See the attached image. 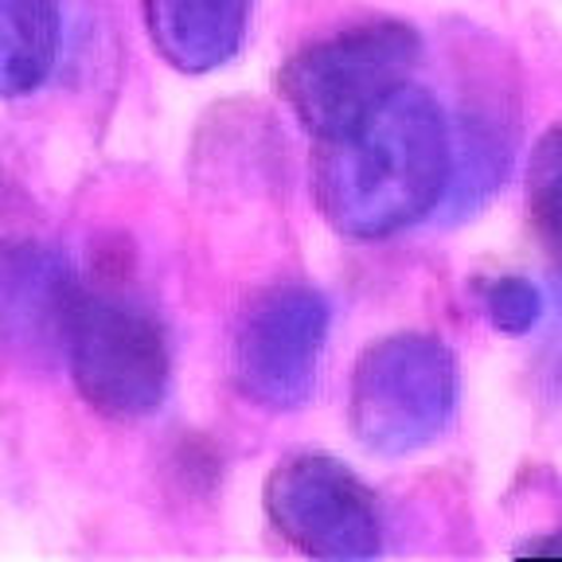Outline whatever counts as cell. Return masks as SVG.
I'll return each mask as SVG.
<instances>
[{"mask_svg": "<svg viewBox=\"0 0 562 562\" xmlns=\"http://www.w3.org/2000/svg\"><path fill=\"white\" fill-rule=\"evenodd\" d=\"M453 130L414 82L316 137L313 192L340 235L386 238L414 227L453 188Z\"/></svg>", "mask_w": 562, "mask_h": 562, "instance_id": "6da1fadb", "label": "cell"}, {"mask_svg": "<svg viewBox=\"0 0 562 562\" xmlns=\"http://www.w3.org/2000/svg\"><path fill=\"white\" fill-rule=\"evenodd\" d=\"M457 360L446 340L395 333L363 348L351 371L348 426L363 449L406 457L446 434L457 411Z\"/></svg>", "mask_w": 562, "mask_h": 562, "instance_id": "7a4b0ae2", "label": "cell"}, {"mask_svg": "<svg viewBox=\"0 0 562 562\" xmlns=\"http://www.w3.org/2000/svg\"><path fill=\"white\" fill-rule=\"evenodd\" d=\"M63 360L87 406L122 422L157 414L172 379L157 316L122 293H98L87 285L70 313Z\"/></svg>", "mask_w": 562, "mask_h": 562, "instance_id": "3957f363", "label": "cell"}, {"mask_svg": "<svg viewBox=\"0 0 562 562\" xmlns=\"http://www.w3.org/2000/svg\"><path fill=\"white\" fill-rule=\"evenodd\" d=\"M422 35L403 20L348 27L301 47L281 70V94L313 137L340 130L411 82Z\"/></svg>", "mask_w": 562, "mask_h": 562, "instance_id": "277c9868", "label": "cell"}, {"mask_svg": "<svg viewBox=\"0 0 562 562\" xmlns=\"http://www.w3.org/2000/svg\"><path fill=\"white\" fill-rule=\"evenodd\" d=\"M262 504L273 531L313 559H371L383 547L375 492L328 453L278 461L266 476Z\"/></svg>", "mask_w": 562, "mask_h": 562, "instance_id": "5b68a950", "label": "cell"}, {"mask_svg": "<svg viewBox=\"0 0 562 562\" xmlns=\"http://www.w3.org/2000/svg\"><path fill=\"white\" fill-rule=\"evenodd\" d=\"M328 340V301L308 285L281 281L243 308L231 371L250 403L297 411L308 403Z\"/></svg>", "mask_w": 562, "mask_h": 562, "instance_id": "8992f818", "label": "cell"}, {"mask_svg": "<svg viewBox=\"0 0 562 562\" xmlns=\"http://www.w3.org/2000/svg\"><path fill=\"white\" fill-rule=\"evenodd\" d=\"M79 293V273L59 250L0 243V351L20 363L63 356Z\"/></svg>", "mask_w": 562, "mask_h": 562, "instance_id": "52a82bcc", "label": "cell"}, {"mask_svg": "<svg viewBox=\"0 0 562 562\" xmlns=\"http://www.w3.org/2000/svg\"><path fill=\"white\" fill-rule=\"evenodd\" d=\"M140 9L168 67L207 75L243 52L255 0H140Z\"/></svg>", "mask_w": 562, "mask_h": 562, "instance_id": "ba28073f", "label": "cell"}, {"mask_svg": "<svg viewBox=\"0 0 562 562\" xmlns=\"http://www.w3.org/2000/svg\"><path fill=\"white\" fill-rule=\"evenodd\" d=\"M59 0H0V98L44 87L59 59Z\"/></svg>", "mask_w": 562, "mask_h": 562, "instance_id": "9c48e42d", "label": "cell"}, {"mask_svg": "<svg viewBox=\"0 0 562 562\" xmlns=\"http://www.w3.org/2000/svg\"><path fill=\"white\" fill-rule=\"evenodd\" d=\"M527 215L539 243L562 266V122L539 137L527 165Z\"/></svg>", "mask_w": 562, "mask_h": 562, "instance_id": "30bf717a", "label": "cell"}, {"mask_svg": "<svg viewBox=\"0 0 562 562\" xmlns=\"http://www.w3.org/2000/svg\"><path fill=\"white\" fill-rule=\"evenodd\" d=\"M476 301H481L484 316L496 333H531L543 316V293L527 278H488L476 285Z\"/></svg>", "mask_w": 562, "mask_h": 562, "instance_id": "8fae6325", "label": "cell"}, {"mask_svg": "<svg viewBox=\"0 0 562 562\" xmlns=\"http://www.w3.org/2000/svg\"><path fill=\"white\" fill-rule=\"evenodd\" d=\"M551 551H562V539H551V543H527L524 547V554H551Z\"/></svg>", "mask_w": 562, "mask_h": 562, "instance_id": "7c38bea8", "label": "cell"}]
</instances>
